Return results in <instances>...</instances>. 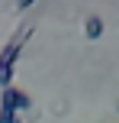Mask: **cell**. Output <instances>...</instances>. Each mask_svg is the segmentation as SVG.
Here are the masks:
<instances>
[{"label":"cell","instance_id":"6da1fadb","mask_svg":"<svg viewBox=\"0 0 119 123\" xmlns=\"http://www.w3.org/2000/svg\"><path fill=\"white\" fill-rule=\"evenodd\" d=\"M29 36H32V26H23V29L3 45V52H0V87L13 84V68H16V58H19V52H23V45H26Z\"/></svg>","mask_w":119,"mask_h":123},{"label":"cell","instance_id":"7a4b0ae2","mask_svg":"<svg viewBox=\"0 0 119 123\" xmlns=\"http://www.w3.org/2000/svg\"><path fill=\"white\" fill-rule=\"evenodd\" d=\"M0 107H3V110H16V113H23V110H29V107H32V97L23 91V87L10 84V87H3V94H0Z\"/></svg>","mask_w":119,"mask_h":123},{"label":"cell","instance_id":"3957f363","mask_svg":"<svg viewBox=\"0 0 119 123\" xmlns=\"http://www.w3.org/2000/svg\"><path fill=\"white\" fill-rule=\"evenodd\" d=\"M103 29H106V26H103V16H97V13H90V16L84 19V36L87 39H100Z\"/></svg>","mask_w":119,"mask_h":123},{"label":"cell","instance_id":"277c9868","mask_svg":"<svg viewBox=\"0 0 119 123\" xmlns=\"http://www.w3.org/2000/svg\"><path fill=\"white\" fill-rule=\"evenodd\" d=\"M0 123H23V117H19L16 110H3V107H0Z\"/></svg>","mask_w":119,"mask_h":123},{"label":"cell","instance_id":"5b68a950","mask_svg":"<svg viewBox=\"0 0 119 123\" xmlns=\"http://www.w3.org/2000/svg\"><path fill=\"white\" fill-rule=\"evenodd\" d=\"M32 3H36V0H16V10H29Z\"/></svg>","mask_w":119,"mask_h":123},{"label":"cell","instance_id":"8992f818","mask_svg":"<svg viewBox=\"0 0 119 123\" xmlns=\"http://www.w3.org/2000/svg\"><path fill=\"white\" fill-rule=\"evenodd\" d=\"M116 110H119V104H116Z\"/></svg>","mask_w":119,"mask_h":123}]
</instances>
